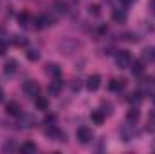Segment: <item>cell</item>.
I'll return each mask as SVG.
<instances>
[{"label":"cell","mask_w":155,"mask_h":154,"mask_svg":"<svg viewBox=\"0 0 155 154\" xmlns=\"http://www.w3.org/2000/svg\"><path fill=\"white\" fill-rule=\"evenodd\" d=\"M92 138H94V132H92V129H88V127H79L76 131V140L79 143H83V145L90 143Z\"/></svg>","instance_id":"6da1fadb"},{"label":"cell","mask_w":155,"mask_h":154,"mask_svg":"<svg viewBox=\"0 0 155 154\" xmlns=\"http://www.w3.org/2000/svg\"><path fill=\"white\" fill-rule=\"evenodd\" d=\"M24 93L29 98H36L40 94V85L35 80H27V82H24Z\"/></svg>","instance_id":"7a4b0ae2"},{"label":"cell","mask_w":155,"mask_h":154,"mask_svg":"<svg viewBox=\"0 0 155 154\" xmlns=\"http://www.w3.org/2000/svg\"><path fill=\"white\" fill-rule=\"evenodd\" d=\"M116 64L121 69L128 67V65L132 64V54H130V51H119L116 54Z\"/></svg>","instance_id":"3957f363"},{"label":"cell","mask_w":155,"mask_h":154,"mask_svg":"<svg viewBox=\"0 0 155 154\" xmlns=\"http://www.w3.org/2000/svg\"><path fill=\"white\" fill-rule=\"evenodd\" d=\"M45 136H49V138L54 140V142H65V134H63L56 125H49V127L45 129Z\"/></svg>","instance_id":"277c9868"},{"label":"cell","mask_w":155,"mask_h":154,"mask_svg":"<svg viewBox=\"0 0 155 154\" xmlns=\"http://www.w3.org/2000/svg\"><path fill=\"white\" fill-rule=\"evenodd\" d=\"M119 134H121V140H123V142H132V138L135 136V131H134L132 123L128 121L124 127H121V129H119Z\"/></svg>","instance_id":"5b68a950"},{"label":"cell","mask_w":155,"mask_h":154,"mask_svg":"<svg viewBox=\"0 0 155 154\" xmlns=\"http://www.w3.org/2000/svg\"><path fill=\"white\" fill-rule=\"evenodd\" d=\"M139 87H141V94H150L155 91V80L153 78H144L139 83Z\"/></svg>","instance_id":"8992f818"},{"label":"cell","mask_w":155,"mask_h":154,"mask_svg":"<svg viewBox=\"0 0 155 154\" xmlns=\"http://www.w3.org/2000/svg\"><path fill=\"white\" fill-rule=\"evenodd\" d=\"M124 87H126V80H124V78H121V80L116 78V80H112V82L108 83V89L114 91V93H121Z\"/></svg>","instance_id":"52a82bcc"},{"label":"cell","mask_w":155,"mask_h":154,"mask_svg":"<svg viewBox=\"0 0 155 154\" xmlns=\"http://www.w3.org/2000/svg\"><path fill=\"white\" fill-rule=\"evenodd\" d=\"M5 113L11 114V116H20L22 114V107H20L18 102H9V103L5 105Z\"/></svg>","instance_id":"ba28073f"},{"label":"cell","mask_w":155,"mask_h":154,"mask_svg":"<svg viewBox=\"0 0 155 154\" xmlns=\"http://www.w3.org/2000/svg\"><path fill=\"white\" fill-rule=\"evenodd\" d=\"M18 125H20V127H24V129H31V127H35V125H36V118H35L33 114H24Z\"/></svg>","instance_id":"9c48e42d"},{"label":"cell","mask_w":155,"mask_h":154,"mask_svg":"<svg viewBox=\"0 0 155 154\" xmlns=\"http://www.w3.org/2000/svg\"><path fill=\"white\" fill-rule=\"evenodd\" d=\"M99 85H101V76H99V75H92V76H88V80H87V87H88V91H97Z\"/></svg>","instance_id":"30bf717a"},{"label":"cell","mask_w":155,"mask_h":154,"mask_svg":"<svg viewBox=\"0 0 155 154\" xmlns=\"http://www.w3.org/2000/svg\"><path fill=\"white\" fill-rule=\"evenodd\" d=\"M36 143H33V142H24L22 145H20V152L24 154H35L36 152Z\"/></svg>","instance_id":"8fae6325"},{"label":"cell","mask_w":155,"mask_h":154,"mask_svg":"<svg viewBox=\"0 0 155 154\" xmlns=\"http://www.w3.org/2000/svg\"><path fill=\"white\" fill-rule=\"evenodd\" d=\"M16 67H18L16 60L5 62V64H4V75H15V73H16Z\"/></svg>","instance_id":"7c38bea8"},{"label":"cell","mask_w":155,"mask_h":154,"mask_svg":"<svg viewBox=\"0 0 155 154\" xmlns=\"http://www.w3.org/2000/svg\"><path fill=\"white\" fill-rule=\"evenodd\" d=\"M45 73L51 75V76H54V78H58L60 73H61V69L58 67V64H47V65H45Z\"/></svg>","instance_id":"4fadbf2b"},{"label":"cell","mask_w":155,"mask_h":154,"mask_svg":"<svg viewBox=\"0 0 155 154\" xmlns=\"http://www.w3.org/2000/svg\"><path fill=\"white\" fill-rule=\"evenodd\" d=\"M139 118H141V113H139L135 107H132V109L126 113V121H130V123H137Z\"/></svg>","instance_id":"5bb4252c"},{"label":"cell","mask_w":155,"mask_h":154,"mask_svg":"<svg viewBox=\"0 0 155 154\" xmlns=\"http://www.w3.org/2000/svg\"><path fill=\"white\" fill-rule=\"evenodd\" d=\"M130 69H132L134 75H143V73H144V64H143L141 60H135V62L130 64Z\"/></svg>","instance_id":"9a60e30c"},{"label":"cell","mask_w":155,"mask_h":154,"mask_svg":"<svg viewBox=\"0 0 155 154\" xmlns=\"http://www.w3.org/2000/svg\"><path fill=\"white\" fill-rule=\"evenodd\" d=\"M33 26H35L36 29H43L45 26H49L45 15H38V16H35V18H33Z\"/></svg>","instance_id":"2e32d148"},{"label":"cell","mask_w":155,"mask_h":154,"mask_svg":"<svg viewBox=\"0 0 155 154\" xmlns=\"http://www.w3.org/2000/svg\"><path fill=\"white\" fill-rule=\"evenodd\" d=\"M61 87H63V82H61L60 78H56V80L49 85V93H51V94H58V93L61 91Z\"/></svg>","instance_id":"e0dca14e"},{"label":"cell","mask_w":155,"mask_h":154,"mask_svg":"<svg viewBox=\"0 0 155 154\" xmlns=\"http://www.w3.org/2000/svg\"><path fill=\"white\" fill-rule=\"evenodd\" d=\"M35 103H36V107H38L40 111H47L49 109V100L45 96H36L35 98Z\"/></svg>","instance_id":"ac0fdd59"},{"label":"cell","mask_w":155,"mask_h":154,"mask_svg":"<svg viewBox=\"0 0 155 154\" xmlns=\"http://www.w3.org/2000/svg\"><path fill=\"white\" fill-rule=\"evenodd\" d=\"M90 120H92L96 125H103V121H105V113H103V111H94V113L90 114Z\"/></svg>","instance_id":"d6986e66"},{"label":"cell","mask_w":155,"mask_h":154,"mask_svg":"<svg viewBox=\"0 0 155 154\" xmlns=\"http://www.w3.org/2000/svg\"><path fill=\"white\" fill-rule=\"evenodd\" d=\"M112 18H114V22H117V24H124L126 22V13L121 11V9H116L114 15H112Z\"/></svg>","instance_id":"ffe728a7"},{"label":"cell","mask_w":155,"mask_h":154,"mask_svg":"<svg viewBox=\"0 0 155 154\" xmlns=\"http://www.w3.org/2000/svg\"><path fill=\"white\" fill-rule=\"evenodd\" d=\"M27 42H29V40L25 38V37H20V35L13 37V45H16V47H25Z\"/></svg>","instance_id":"44dd1931"},{"label":"cell","mask_w":155,"mask_h":154,"mask_svg":"<svg viewBox=\"0 0 155 154\" xmlns=\"http://www.w3.org/2000/svg\"><path fill=\"white\" fill-rule=\"evenodd\" d=\"M141 98H143V96H141V91H137V93L134 91V93H130V94H128V98H126V100H128L130 103H139V102H141Z\"/></svg>","instance_id":"7402d4cb"},{"label":"cell","mask_w":155,"mask_h":154,"mask_svg":"<svg viewBox=\"0 0 155 154\" xmlns=\"http://www.w3.org/2000/svg\"><path fill=\"white\" fill-rule=\"evenodd\" d=\"M143 54H144V58H146V60L155 62V47H146V49L143 51Z\"/></svg>","instance_id":"603a6c76"},{"label":"cell","mask_w":155,"mask_h":154,"mask_svg":"<svg viewBox=\"0 0 155 154\" xmlns=\"http://www.w3.org/2000/svg\"><path fill=\"white\" fill-rule=\"evenodd\" d=\"M18 24L25 27V26L29 24V13H25V11H24V13H20V15H18Z\"/></svg>","instance_id":"cb8c5ba5"},{"label":"cell","mask_w":155,"mask_h":154,"mask_svg":"<svg viewBox=\"0 0 155 154\" xmlns=\"http://www.w3.org/2000/svg\"><path fill=\"white\" fill-rule=\"evenodd\" d=\"M27 58L31 60V62H36L40 58V53L36 51V49H31V51H27Z\"/></svg>","instance_id":"d4e9b609"},{"label":"cell","mask_w":155,"mask_h":154,"mask_svg":"<svg viewBox=\"0 0 155 154\" xmlns=\"http://www.w3.org/2000/svg\"><path fill=\"white\" fill-rule=\"evenodd\" d=\"M88 13H90V15H94V16H99V15H101V9H99V5H97V4H92V5L88 7Z\"/></svg>","instance_id":"484cf974"},{"label":"cell","mask_w":155,"mask_h":154,"mask_svg":"<svg viewBox=\"0 0 155 154\" xmlns=\"http://www.w3.org/2000/svg\"><path fill=\"white\" fill-rule=\"evenodd\" d=\"M43 121H45L47 125H54V123H56V116H54V114H47Z\"/></svg>","instance_id":"4316f807"},{"label":"cell","mask_w":155,"mask_h":154,"mask_svg":"<svg viewBox=\"0 0 155 154\" xmlns=\"http://www.w3.org/2000/svg\"><path fill=\"white\" fill-rule=\"evenodd\" d=\"M56 7H58V11H60V13H67V11H69L67 4H61V2H56Z\"/></svg>","instance_id":"83f0119b"},{"label":"cell","mask_w":155,"mask_h":154,"mask_svg":"<svg viewBox=\"0 0 155 154\" xmlns=\"http://www.w3.org/2000/svg\"><path fill=\"white\" fill-rule=\"evenodd\" d=\"M5 53H7V42L0 40V56H4Z\"/></svg>","instance_id":"f1b7e54d"},{"label":"cell","mask_w":155,"mask_h":154,"mask_svg":"<svg viewBox=\"0 0 155 154\" xmlns=\"http://www.w3.org/2000/svg\"><path fill=\"white\" fill-rule=\"evenodd\" d=\"M148 7H150V11L155 15V0H150V4H148Z\"/></svg>","instance_id":"f546056e"},{"label":"cell","mask_w":155,"mask_h":154,"mask_svg":"<svg viewBox=\"0 0 155 154\" xmlns=\"http://www.w3.org/2000/svg\"><path fill=\"white\" fill-rule=\"evenodd\" d=\"M150 121H152V123H155V111L150 114Z\"/></svg>","instance_id":"4dcf8cb0"},{"label":"cell","mask_w":155,"mask_h":154,"mask_svg":"<svg viewBox=\"0 0 155 154\" xmlns=\"http://www.w3.org/2000/svg\"><path fill=\"white\" fill-rule=\"evenodd\" d=\"M0 102H4V91H2V87H0Z\"/></svg>","instance_id":"1f68e13d"},{"label":"cell","mask_w":155,"mask_h":154,"mask_svg":"<svg viewBox=\"0 0 155 154\" xmlns=\"http://www.w3.org/2000/svg\"><path fill=\"white\" fill-rule=\"evenodd\" d=\"M119 2H123V4H132L134 0H119Z\"/></svg>","instance_id":"d6a6232c"},{"label":"cell","mask_w":155,"mask_h":154,"mask_svg":"<svg viewBox=\"0 0 155 154\" xmlns=\"http://www.w3.org/2000/svg\"><path fill=\"white\" fill-rule=\"evenodd\" d=\"M153 103H155V94H153Z\"/></svg>","instance_id":"836d02e7"}]
</instances>
